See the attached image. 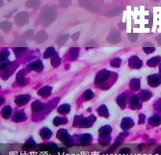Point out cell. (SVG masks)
Segmentation results:
<instances>
[{
    "label": "cell",
    "mask_w": 161,
    "mask_h": 155,
    "mask_svg": "<svg viewBox=\"0 0 161 155\" xmlns=\"http://www.w3.org/2000/svg\"><path fill=\"white\" fill-rule=\"evenodd\" d=\"M79 54V47H72L69 50V58L72 61H75Z\"/></svg>",
    "instance_id": "cb8c5ba5"
},
{
    "label": "cell",
    "mask_w": 161,
    "mask_h": 155,
    "mask_svg": "<svg viewBox=\"0 0 161 155\" xmlns=\"http://www.w3.org/2000/svg\"><path fill=\"white\" fill-rule=\"evenodd\" d=\"M29 100H30L29 94H21V96H19L16 97L15 102L17 106H22V105L27 104Z\"/></svg>",
    "instance_id": "9c48e42d"
},
{
    "label": "cell",
    "mask_w": 161,
    "mask_h": 155,
    "mask_svg": "<svg viewBox=\"0 0 161 155\" xmlns=\"http://www.w3.org/2000/svg\"><path fill=\"white\" fill-rule=\"evenodd\" d=\"M117 103L121 107V109H124L125 106H127V94L121 93L117 97Z\"/></svg>",
    "instance_id": "2e32d148"
},
{
    "label": "cell",
    "mask_w": 161,
    "mask_h": 155,
    "mask_svg": "<svg viewBox=\"0 0 161 155\" xmlns=\"http://www.w3.org/2000/svg\"><path fill=\"white\" fill-rule=\"evenodd\" d=\"M121 60L120 58H114L110 62L111 67H119L121 66Z\"/></svg>",
    "instance_id": "74e56055"
},
{
    "label": "cell",
    "mask_w": 161,
    "mask_h": 155,
    "mask_svg": "<svg viewBox=\"0 0 161 155\" xmlns=\"http://www.w3.org/2000/svg\"><path fill=\"white\" fill-rule=\"evenodd\" d=\"M12 112H13V110H12L11 106H5L1 111V115L4 119H8L12 115Z\"/></svg>",
    "instance_id": "4316f807"
},
{
    "label": "cell",
    "mask_w": 161,
    "mask_h": 155,
    "mask_svg": "<svg viewBox=\"0 0 161 155\" xmlns=\"http://www.w3.org/2000/svg\"><path fill=\"white\" fill-rule=\"evenodd\" d=\"M161 83V77L158 74H151L148 77V84H149L151 87H158Z\"/></svg>",
    "instance_id": "8992f818"
},
{
    "label": "cell",
    "mask_w": 161,
    "mask_h": 155,
    "mask_svg": "<svg viewBox=\"0 0 161 155\" xmlns=\"http://www.w3.org/2000/svg\"><path fill=\"white\" fill-rule=\"evenodd\" d=\"M1 29L3 30L4 32H8L10 31L12 29V24L11 22H9V21H3L1 23Z\"/></svg>",
    "instance_id": "e575fe53"
},
{
    "label": "cell",
    "mask_w": 161,
    "mask_h": 155,
    "mask_svg": "<svg viewBox=\"0 0 161 155\" xmlns=\"http://www.w3.org/2000/svg\"><path fill=\"white\" fill-rule=\"evenodd\" d=\"M60 64H61V59L59 57V55L56 53L53 57H51V65L53 67H57L60 66Z\"/></svg>",
    "instance_id": "1f68e13d"
},
{
    "label": "cell",
    "mask_w": 161,
    "mask_h": 155,
    "mask_svg": "<svg viewBox=\"0 0 161 155\" xmlns=\"http://www.w3.org/2000/svg\"><path fill=\"white\" fill-rule=\"evenodd\" d=\"M159 71H160V73H161V65H160V67H159Z\"/></svg>",
    "instance_id": "f5cc1de1"
},
{
    "label": "cell",
    "mask_w": 161,
    "mask_h": 155,
    "mask_svg": "<svg viewBox=\"0 0 161 155\" xmlns=\"http://www.w3.org/2000/svg\"><path fill=\"white\" fill-rule=\"evenodd\" d=\"M112 128L109 125H104L99 128V137H110L111 136Z\"/></svg>",
    "instance_id": "4fadbf2b"
},
{
    "label": "cell",
    "mask_w": 161,
    "mask_h": 155,
    "mask_svg": "<svg viewBox=\"0 0 161 155\" xmlns=\"http://www.w3.org/2000/svg\"><path fill=\"white\" fill-rule=\"evenodd\" d=\"M128 65L131 68L139 70V68L142 67L143 62H142V60H140L137 57V56H132V57H130L129 60H128Z\"/></svg>",
    "instance_id": "277c9868"
},
{
    "label": "cell",
    "mask_w": 161,
    "mask_h": 155,
    "mask_svg": "<svg viewBox=\"0 0 161 155\" xmlns=\"http://www.w3.org/2000/svg\"><path fill=\"white\" fill-rule=\"evenodd\" d=\"M130 89L132 90V91H137V90L140 89V79L138 78H133L130 81Z\"/></svg>",
    "instance_id": "d4e9b609"
},
{
    "label": "cell",
    "mask_w": 161,
    "mask_h": 155,
    "mask_svg": "<svg viewBox=\"0 0 161 155\" xmlns=\"http://www.w3.org/2000/svg\"><path fill=\"white\" fill-rule=\"evenodd\" d=\"M98 113L99 116H101L103 118H108L109 117V112L105 105H101L98 109Z\"/></svg>",
    "instance_id": "7402d4cb"
},
{
    "label": "cell",
    "mask_w": 161,
    "mask_h": 155,
    "mask_svg": "<svg viewBox=\"0 0 161 155\" xmlns=\"http://www.w3.org/2000/svg\"><path fill=\"white\" fill-rule=\"evenodd\" d=\"M154 107H155V109H157L158 111H161V99L154 103Z\"/></svg>",
    "instance_id": "bcb514c9"
},
{
    "label": "cell",
    "mask_w": 161,
    "mask_h": 155,
    "mask_svg": "<svg viewBox=\"0 0 161 155\" xmlns=\"http://www.w3.org/2000/svg\"><path fill=\"white\" fill-rule=\"evenodd\" d=\"M111 141V136L110 137H99V144L101 145H108L110 144Z\"/></svg>",
    "instance_id": "d6a6232c"
},
{
    "label": "cell",
    "mask_w": 161,
    "mask_h": 155,
    "mask_svg": "<svg viewBox=\"0 0 161 155\" xmlns=\"http://www.w3.org/2000/svg\"><path fill=\"white\" fill-rule=\"evenodd\" d=\"M68 38H69V35H63V36H60V37L58 38V40L56 41V42H57V44H58L59 46H62V45H64L65 42H67Z\"/></svg>",
    "instance_id": "d590c367"
},
{
    "label": "cell",
    "mask_w": 161,
    "mask_h": 155,
    "mask_svg": "<svg viewBox=\"0 0 161 155\" xmlns=\"http://www.w3.org/2000/svg\"><path fill=\"white\" fill-rule=\"evenodd\" d=\"M47 39V34L45 31H40L36 34L35 36V40H36L37 42H45V40Z\"/></svg>",
    "instance_id": "44dd1931"
},
{
    "label": "cell",
    "mask_w": 161,
    "mask_h": 155,
    "mask_svg": "<svg viewBox=\"0 0 161 155\" xmlns=\"http://www.w3.org/2000/svg\"><path fill=\"white\" fill-rule=\"evenodd\" d=\"M83 96L86 100H91L94 97V93L92 90H87V91H85Z\"/></svg>",
    "instance_id": "8d00e7d4"
},
{
    "label": "cell",
    "mask_w": 161,
    "mask_h": 155,
    "mask_svg": "<svg viewBox=\"0 0 161 155\" xmlns=\"http://www.w3.org/2000/svg\"><path fill=\"white\" fill-rule=\"evenodd\" d=\"M128 38H129V41L130 42H136L137 39H138V34L136 33H131V34H128Z\"/></svg>",
    "instance_id": "b9f144b4"
},
{
    "label": "cell",
    "mask_w": 161,
    "mask_h": 155,
    "mask_svg": "<svg viewBox=\"0 0 161 155\" xmlns=\"http://www.w3.org/2000/svg\"><path fill=\"white\" fill-rule=\"evenodd\" d=\"M36 145V143L33 141V139H29L27 142H26V144L24 145V148H32L34 146Z\"/></svg>",
    "instance_id": "ab89813d"
},
{
    "label": "cell",
    "mask_w": 161,
    "mask_h": 155,
    "mask_svg": "<svg viewBox=\"0 0 161 155\" xmlns=\"http://www.w3.org/2000/svg\"><path fill=\"white\" fill-rule=\"evenodd\" d=\"M40 135L42 137V140H47L52 136V132L49 128H46V127H43L42 130L40 131Z\"/></svg>",
    "instance_id": "ac0fdd59"
},
{
    "label": "cell",
    "mask_w": 161,
    "mask_h": 155,
    "mask_svg": "<svg viewBox=\"0 0 161 155\" xmlns=\"http://www.w3.org/2000/svg\"><path fill=\"white\" fill-rule=\"evenodd\" d=\"M26 50V47H17V48H14V52L16 53V55H20L22 54L24 51Z\"/></svg>",
    "instance_id": "60d3db41"
},
{
    "label": "cell",
    "mask_w": 161,
    "mask_h": 155,
    "mask_svg": "<svg viewBox=\"0 0 161 155\" xmlns=\"http://www.w3.org/2000/svg\"><path fill=\"white\" fill-rule=\"evenodd\" d=\"M79 36H80V32H76V33H75L72 36V39L73 41H76L78 38H79Z\"/></svg>",
    "instance_id": "7dc6e473"
},
{
    "label": "cell",
    "mask_w": 161,
    "mask_h": 155,
    "mask_svg": "<svg viewBox=\"0 0 161 155\" xmlns=\"http://www.w3.org/2000/svg\"><path fill=\"white\" fill-rule=\"evenodd\" d=\"M154 152H155V153H159V154H161V145L158 146V148L155 149V151H154Z\"/></svg>",
    "instance_id": "f907efd6"
},
{
    "label": "cell",
    "mask_w": 161,
    "mask_h": 155,
    "mask_svg": "<svg viewBox=\"0 0 161 155\" xmlns=\"http://www.w3.org/2000/svg\"><path fill=\"white\" fill-rule=\"evenodd\" d=\"M95 117L93 115L89 116L87 118H82V117H75V126H80V127H91L95 122Z\"/></svg>",
    "instance_id": "6da1fadb"
},
{
    "label": "cell",
    "mask_w": 161,
    "mask_h": 155,
    "mask_svg": "<svg viewBox=\"0 0 161 155\" xmlns=\"http://www.w3.org/2000/svg\"><path fill=\"white\" fill-rule=\"evenodd\" d=\"M141 99L138 96H133L130 99V108L132 110H138L142 107Z\"/></svg>",
    "instance_id": "ba28073f"
},
{
    "label": "cell",
    "mask_w": 161,
    "mask_h": 155,
    "mask_svg": "<svg viewBox=\"0 0 161 155\" xmlns=\"http://www.w3.org/2000/svg\"><path fill=\"white\" fill-rule=\"evenodd\" d=\"M120 153H130V149L129 148H123L120 150Z\"/></svg>",
    "instance_id": "c3c4849f"
},
{
    "label": "cell",
    "mask_w": 161,
    "mask_h": 155,
    "mask_svg": "<svg viewBox=\"0 0 161 155\" xmlns=\"http://www.w3.org/2000/svg\"><path fill=\"white\" fill-rule=\"evenodd\" d=\"M110 75H111V72H110L109 70H101V71H98V74H97V76H95V83H97V84L102 83L103 81H105Z\"/></svg>",
    "instance_id": "3957f363"
},
{
    "label": "cell",
    "mask_w": 161,
    "mask_h": 155,
    "mask_svg": "<svg viewBox=\"0 0 161 155\" xmlns=\"http://www.w3.org/2000/svg\"><path fill=\"white\" fill-rule=\"evenodd\" d=\"M26 5L30 8H38L41 5V2L39 1V0H29V1L26 3Z\"/></svg>",
    "instance_id": "836d02e7"
},
{
    "label": "cell",
    "mask_w": 161,
    "mask_h": 155,
    "mask_svg": "<svg viewBox=\"0 0 161 155\" xmlns=\"http://www.w3.org/2000/svg\"><path fill=\"white\" fill-rule=\"evenodd\" d=\"M69 111H71V107H69V104H62L58 107V113L60 114H63V115L68 114Z\"/></svg>",
    "instance_id": "4dcf8cb0"
},
{
    "label": "cell",
    "mask_w": 161,
    "mask_h": 155,
    "mask_svg": "<svg viewBox=\"0 0 161 155\" xmlns=\"http://www.w3.org/2000/svg\"><path fill=\"white\" fill-rule=\"evenodd\" d=\"M145 119H146V116L144 114H141L140 116H139V124H143L145 122Z\"/></svg>",
    "instance_id": "ee69618b"
},
{
    "label": "cell",
    "mask_w": 161,
    "mask_h": 155,
    "mask_svg": "<svg viewBox=\"0 0 161 155\" xmlns=\"http://www.w3.org/2000/svg\"><path fill=\"white\" fill-rule=\"evenodd\" d=\"M133 125H134V122L133 119L130 118H124L121 123V126L124 130H128V129L131 128Z\"/></svg>",
    "instance_id": "7c38bea8"
},
{
    "label": "cell",
    "mask_w": 161,
    "mask_h": 155,
    "mask_svg": "<svg viewBox=\"0 0 161 155\" xmlns=\"http://www.w3.org/2000/svg\"><path fill=\"white\" fill-rule=\"evenodd\" d=\"M9 51L8 50H5L3 51V52H1V61H4V60H7L8 56H9Z\"/></svg>",
    "instance_id": "7bdbcfd3"
},
{
    "label": "cell",
    "mask_w": 161,
    "mask_h": 155,
    "mask_svg": "<svg viewBox=\"0 0 161 155\" xmlns=\"http://www.w3.org/2000/svg\"><path fill=\"white\" fill-rule=\"evenodd\" d=\"M28 20H29L28 14L25 12H21L16 16V22L17 23L19 26H22V25L26 24L28 22Z\"/></svg>",
    "instance_id": "5b68a950"
},
{
    "label": "cell",
    "mask_w": 161,
    "mask_h": 155,
    "mask_svg": "<svg viewBox=\"0 0 161 155\" xmlns=\"http://www.w3.org/2000/svg\"><path fill=\"white\" fill-rule=\"evenodd\" d=\"M16 82L19 83L20 86L25 85L26 81H25V76L23 74V70H21V71H19V73H17V75H16Z\"/></svg>",
    "instance_id": "f546056e"
},
{
    "label": "cell",
    "mask_w": 161,
    "mask_h": 155,
    "mask_svg": "<svg viewBox=\"0 0 161 155\" xmlns=\"http://www.w3.org/2000/svg\"><path fill=\"white\" fill-rule=\"evenodd\" d=\"M9 65V62L7 61V60H4V61H1V70H4L6 68V67Z\"/></svg>",
    "instance_id": "f6af8a7d"
},
{
    "label": "cell",
    "mask_w": 161,
    "mask_h": 155,
    "mask_svg": "<svg viewBox=\"0 0 161 155\" xmlns=\"http://www.w3.org/2000/svg\"><path fill=\"white\" fill-rule=\"evenodd\" d=\"M143 50L145 51V53H147V54H151V53L154 52L155 47L154 46L153 44H151V42H145L144 45H143Z\"/></svg>",
    "instance_id": "603a6c76"
},
{
    "label": "cell",
    "mask_w": 161,
    "mask_h": 155,
    "mask_svg": "<svg viewBox=\"0 0 161 155\" xmlns=\"http://www.w3.org/2000/svg\"><path fill=\"white\" fill-rule=\"evenodd\" d=\"M156 42H157L159 44H161V34H160V35H158L157 37H156Z\"/></svg>",
    "instance_id": "681fc988"
},
{
    "label": "cell",
    "mask_w": 161,
    "mask_h": 155,
    "mask_svg": "<svg viewBox=\"0 0 161 155\" xmlns=\"http://www.w3.org/2000/svg\"><path fill=\"white\" fill-rule=\"evenodd\" d=\"M31 108H32V112L35 114H38V113H40L41 111H42L43 109H45V104L43 103H42L41 101H34L32 103V105H31Z\"/></svg>",
    "instance_id": "8fae6325"
},
{
    "label": "cell",
    "mask_w": 161,
    "mask_h": 155,
    "mask_svg": "<svg viewBox=\"0 0 161 155\" xmlns=\"http://www.w3.org/2000/svg\"><path fill=\"white\" fill-rule=\"evenodd\" d=\"M32 34H33V31H32V30H29V31L27 32V34H26V37H31V35H32Z\"/></svg>",
    "instance_id": "816d5d0a"
},
{
    "label": "cell",
    "mask_w": 161,
    "mask_h": 155,
    "mask_svg": "<svg viewBox=\"0 0 161 155\" xmlns=\"http://www.w3.org/2000/svg\"><path fill=\"white\" fill-rule=\"evenodd\" d=\"M68 122V119L64 117H56L53 119V124L55 126H59L61 124H65Z\"/></svg>",
    "instance_id": "83f0119b"
},
{
    "label": "cell",
    "mask_w": 161,
    "mask_h": 155,
    "mask_svg": "<svg viewBox=\"0 0 161 155\" xmlns=\"http://www.w3.org/2000/svg\"><path fill=\"white\" fill-rule=\"evenodd\" d=\"M51 91H52V88L50 87V86H45V87H42L39 90L38 94L42 96V97H47V96H50Z\"/></svg>",
    "instance_id": "5bb4252c"
},
{
    "label": "cell",
    "mask_w": 161,
    "mask_h": 155,
    "mask_svg": "<svg viewBox=\"0 0 161 155\" xmlns=\"http://www.w3.org/2000/svg\"><path fill=\"white\" fill-rule=\"evenodd\" d=\"M56 54L55 52V49H54V47H48L46 50H45V52L43 53V58L45 59H47V58H50V57H53V56Z\"/></svg>",
    "instance_id": "f1b7e54d"
},
{
    "label": "cell",
    "mask_w": 161,
    "mask_h": 155,
    "mask_svg": "<svg viewBox=\"0 0 161 155\" xmlns=\"http://www.w3.org/2000/svg\"><path fill=\"white\" fill-rule=\"evenodd\" d=\"M26 119H27V117H26V115L23 112H16L14 115V117H13V120H14L15 122H23V120H26Z\"/></svg>",
    "instance_id": "e0dca14e"
},
{
    "label": "cell",
    "mask_w": 161,
    "mask_h": 155,
    "mask_svg": "<svg viewBox=\"0 0 161 155\" xmlns=\"http://www.w3.org/2000/svg\"><path fill=\"white\" fill-rule=\"evenodd\" d=\"M151 96H153V93H151L150 91H148V90H143V91H141L140 94H139V97H140V99L142 101L149 100Z\"/></svg>",
    "instance_id": "d6986e66"
},
{
    "label": "cell",
    "mask_w": 161,
    "mask_h": 155,
    "mask_svg": "<svg viewBox=\"0 0 161 155\" xmlns=\"http://www.w3.org/2000/svg\"><path fill=\"white\" fill-rule=\"evenodd\" d=\"M28 68L30 70H35V71H42L43 70V65L42 61H35L31 64L28 65Z\"/></svg>",
    "instance_id": "30bf717a"
},
{
    "label": "cell",
    "mask_w": 161,
    "mask_h": 155,
    "mask_svg": "<svg viewBox=\"0 0 161 155\" xmlns=\"http://www.w3.org/2000/svg\"><path fill=\"white\" fill-rule=\"evenodd\" d=\"M149 123L151 126H159L161 124V117L159 115H154L149 119Z\"/></svg>",
    "instance_id": "9a60e30c"
},
{
    "label": "cell",
    "mask_w": 161,
    "mask_h": 155,
    "mask_svg": "<svg viewBox=\"0 0 161 155\" xmlns=\"http://www.w3.org/2000/svg\"><path fill=\"white\" fill-rule=\"evenodd\" d=\"M121 34L118 31H112L107 38V41L111 42V44H118V42H121Z\"/></svg>",
    "instance_id": "52a82bcc"
},
{
    "label": "cell",
    "mask_w": 161,
    "mask_h": 155,
    "mask_svg": "<svg viewBox=\"0 0 161 155\" xmlns=\"http://www.w3.org/2000/svg\"><path fill=\"white\" fill-rule=\"evenodd\" d=\"M92 140H93V138L90 134H84V135H82L80 137V143L82 145H89L91 142H92Z\"/></svg>",
    "instance_id": "484cf974"
},
{
    "label": "cell",
    "mask_w": 161,
    "mask_h": 155,
    "mask_svg": "<svg viewBox=\"0 0 161 155\" xmlns=\"http://www.w3.org/2000/svg\"><path fill=\"white\" fill-rule=\"evenodd\" d=\"M160 62H161V57H160V56H155V57H153V58H151L150 60H148L147 65L149 67H154L157 66Z\"/></svg>",
    "instance_id": "ffe728a7"
},
{
    "label": "cell",
    "mask_w": 161,
    "mask_h": 155,
    "mask_svg": "<svg viewBox=\"0 0 161 155\" xmlns=\"http://www.w3.org/2000/svg\"><path fill=\"white\" fill-rule=\"evenodd\" d=\"M127 135H128V133L127 132H123V133H121V134L117 137V144H119V143H121V142H123L125 138L127 137Z\"/></svg>",
    "instance_id": "f35d334b"
},
{
    "label": "cell",
    "mask_w": 161,
    "mask_h": 155,
    "mask_svg": "<svg viewBox=\"0 0 161 155\" xmlns=\"http://www.w3.org/2000/svg\"><path fill=\"white\" fill-rule=\"evenodd\" d=\"M57 137L58 139L62 142V143L67 145V146H72V137L69 136L68 131L66 129H60L57 133Z\"/></svg>",
    "instance_id": "7a4b0ae2"
}]
</instances>
